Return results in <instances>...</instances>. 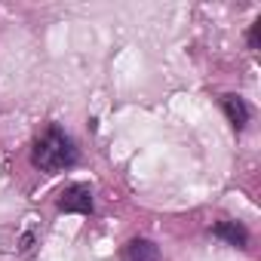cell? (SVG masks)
<instances>
[{"label": "cell", "mask_w": 261, "mask_h": 261, "mask_svg": "<svg viewBox=\"0 0 261 261\" xmlns=\"http://www.w3.org/2000/svg\"><path fill=\"white\" fill-rule=\"evenodd\" d=\"M31 163L43 172H59L77 163V148L71 142V136H65L59 126H49L46 133L34 142L31 151Z\"/></svg>", "instance_id": "1"}, {"label": "cell", "mask_w": 261, "mask_h": 261, "mask_svg": "<svg viewBox=\"0 0 261 261\" xmlns=\"http://www.w3.org/2000/svg\"><path fill=\"white\" fill-rule=\"evenodd\" d=\"M59 209L62 212H80V215H89L92 212V191L86 185H71L62 191L59 197Z\"/></svg>", "instance_id": "2"}, {"label": "cell", "mask_w": 261, "mask_h": 261, "mask_svg": "<svg viewBox=\"0 0 261 261\" xmlns=\"http://www.w3.org/2000/svg\"><path fill=\"white\" fill-rule=\"evenodd\" d=\"M123 261H160V249L145 237L129 240L126 249H123Z\"/></svg>", "instance_id": "3"}, {"label": "cell", "mask_w": 261, "mask_h": 261, "mask_svg": "<svg viewBox=\"0 0 261 261\" xmlns=\"http://www.w3.org/2000/svg\"><path fill=\"white\" fill-rule=\"evenodd\" d=\"M221 108H224L227 120L233 123V129H243V126L249 123V108H246V101H243L240 95H224V98H221Z\"/></svg>", "instance_id": "4"}, {"label": "cell", "mask_w": 261, "mask_h": 261, "mask_svg": "<svg viewBox=\"0 0 261 261\" xmlns=\"http://www.w3.org/2000/svg\"><path fill=\"white\" fill-rule=\"evenodd\" d=\"M212 233L215 237H221V240H227L230 246H246V240H249V233H246V227L243 224H237V221H218L215 227H212Z\"/></svg>", "instance_id": "5"}, {"label": "cell", "mask_w": 261, "mask_h": 261, "mask_svg": "<svg viewBox=\"0 0 261 261\" xmlns=\"http://www.w3.org/2000/svg\"><path fill=\"white\" fill-rule=\"evenodd\" d=\"M258 43H261V19L252 25V31H249V46L252 49H258Z\"/></svg>", "instance_id": "6"}]
</instances>
